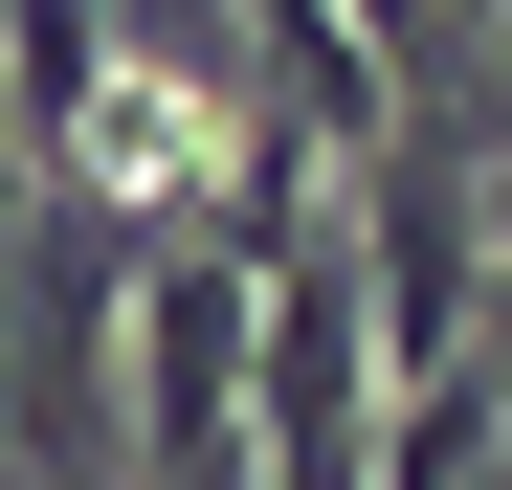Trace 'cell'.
<instances>
[{
  "mask_svg": "<svg viewBox=\"0 0 512 490\" xmlns=\"http://www.w3.org/2000/svg\"><path fill=\"white\" fill-rule=\"evenodd\" d=\"M245 468L379 490V290H357V223H290L268 245V312H245Z\"/></svg>",
  "mask_w": 512,
  "mask_h": 490,
  "instance_id": "obj_1",
  "label": "cell"
},
{
  "mask_svg": "<svg viewBox=\"0 0 512 490\" xmlns=\"http://www.w3.org/2000/svg\"><path fill=\"white\" fill-rule=\"evenodd\" d=\"M245 312H268V268H245L223 223H156L134 245V335H112V379H134V468H245Z\"/></svg>",
  "mask_w": 512,
  "mask_h": 490,
  "instance_id": "obj_2",
  "label": "cell"
}]
</instances>
